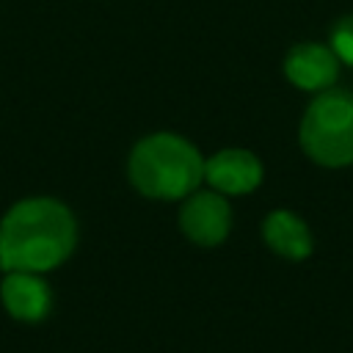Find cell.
Returning <instances> with one entry per match:
<instances>
[{
    "label": "cell",
    "instance_id": "obj_5",
    "mask_svg": "<svg viewBox=\"0 0 353 353\" xmlns=\"http://www.w3.org/2000/svg\"><path fill=\"white\" fill-rule=\"evenodd\" d=\"M204 179L223 196L251 193L262 182V163L248 149H223L204 160Z\"/></svg>",
    "mask_w": 353,
    "mask_h": 353
},
{
    "label": "cell",
    "instance_id": "obj_7",
    "mask_svg": "<svg viewBox=\"0 0 353 353\" xmlns=\"http://www.w3.org/2000/svg\"><path fill=\"white\" fill-rule=\"evenodd\" d=\"M0 298L8 314L25 323L41 320L52 303L50 284L41 279V273H30V270H6L0 281Z\"/></svg>",
    "mask_w": 353,
    "mask_h": 353
},
{
    "label": "cell",
    "instance_id": "obj_3",
    "mask_svg": "<svg viewBox=\"0 0 353 353\" xmlns=\"http://www.w3.org/2000/svg\"><path fill=\"white\" fill-rule=\"evenodd\" d=\"M303 152L325 165L342 168L353 163V94L350 91H320L301 119Z\"/></svg>",
    "mask_w": 353,
    "mask_h": 353
},
{
    "label": "cell",
    "instance_id": "obj_1",
    "mask_svg": "<svg viewBox=\"0 0 353 353\" xmlns=\"http://www.w3.org/2000/svg\"><path fill=\"white\" fill-rule=\"evenodd\" d=\"M77 223L66 204L39 196L17 201L0 221V268L44 273L74 248Z\"/></svg>",
    "mask_w": 353,
    "mask_h": 353
},
{
    "label": "cell",
    "instance_id": "obj_9",
    "mask_svg": "<svg viewBox=\"0 0 353 353\" xmlns=\"http://www.w3.org/2000/svg\"><path fill=\"white\" fill-rule=\"evenodd\" d=\"M331 50H334V55L342 63L353 66V14L342 17L334 25V30H331Z\"/></svg>",
    "mask_w": 353,
    "mask_h": 353
},
{
    "label": "cell",
    "instance_id": "obj_8",
    "mask_svg": "<svg viewBox=\"0 0 353 353\" xmlns=\"http://www.w3.org/2000/svg\"><path fill=\"white\" fill-rule=\"evenodd\" d=\"M265 243L284 259H306L312 254V232L309 226L290 210H273L262 223Z\"/></svg>",
    "mask_w": 353,
    "mask_h": 353
},
{
    "label": "cell",
    "instance_id": "obj_6",
    "mask_svg": "<svg viewBox=\"0 0 353 353\" xmlns=\"http://www.w3.org/2000/svg\"><path fill=\"white\" fill-rule=\"evenodd\" d=\"M284 74L292 85L303 91H325L339 74V58L325 44H298L284 58Z\"/></svg>",
    "mask_w": 353,
    "mask_h": 353
},
{
    "label": "cell",
    "instance_id": "obj_2",
    "mask_svg": "<svg viewBox=\"0 0 353 353\" xmlns=\"http://www.w3.org/2000/svg\"><path fill=\"white\" fill-rule=\"evenodd\" d=\"M127 174L138 193L174 201L199 188L204 179V157L190 141L171 132H154L135 143Z\"/></svg>",
    "mask_w": 353,
    "mask_h": 353
},
{
    "label": "cell",
    "instance_id": "obj_4",
    "mask_svg": "<svg viewBox=\"0 0 353 353\" xmlns=\"http://www.w3.org/2000/svg\"><path fill=\"white\" fill-rule=\"evenodd\" d=\"M179 226L196 245H218L232 229V210L218 190H193L179 210Z\"/></svg>",
    "mask_w": 353,
    "mask_h": 353
}]
</instances>
